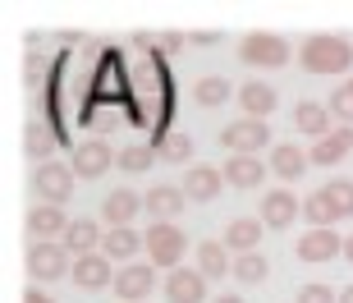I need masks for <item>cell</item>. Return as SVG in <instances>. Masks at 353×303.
I'll use <instances>...</instances> for the list:
<instances>
[{
  "mask_svg": "<svg viewBox=\"0 0 353 303\" xmlns=\"http://www.w3.org/2000/svg\"><path fill=\"white\" fill-rule=\"evenodd\" d=\"M152 147H157L161 161H179V166H188L193 161V138L188 133H161V138H152Z\"/></svg>",
  "mask_w": 353,
  "mask_h": 303,
  "instance_id": "cell-28",
  "label": "cell"
},
{
  "mask_svg": "<svg viewBox=\"0 0 353 303\" xmlns=\"http://www.w3.org/2000/svg\"><path fill=\"white\" fill-rule=\"evenodd\" d=\"M340 303H353V285H344V290H340Z\"/></svg>",
  "mask_w": 353,
  "mask_h": 303,
  "instance_id": "cell-40",
  "label": "cell"
},
{
  "mask_svg": "<svg viewBox=\"0 0 353 303\" xmlns=\"http://www.w3.org/2000/svg\"><path fill=\"white\" fill-rule=\"evenodd\" d=\"M303 221H307V230H335V207H330L326 188H316V193H307L303 198Z\"/></svg>",
  "mask_w": 353,
  "mask_h": 303,
  "instance_id": "cell-27",
  "label": "cell"
},
{
  "mask_svg": "<svg viewBox=\"0 0 353 303\" xmlns=\"http://www.w3.org/2000/svg\"><path fill=\"white\" fill-rule=\"evenodd\" d=\"M138 211H147L143 193H133V188H110L101 198V221L105 230H119V225H133V216Z\"/></svg>",
  "mask_w": 353,
  "mask_h": 303,
  "instance_id": "cell-13",
  "label": "cell"
},
{
  "mask_svg": "<svg viewBox=\"0 0 353 303\" xmlns=\"http://www.w3.org/2000/svg\"><path fill=\"white\" fill-rule=\"evenodd\" d=\"M211 303H243V299H239V294H216Z\"/></svg>",
  "mask_w": 353,
  "mask_h": 303,
  "instance_id": "cell-38",
  "label": "cell"
},
{
  "mask_svg": "<svg viewBox=\"0 0 353 303\" xmlns=\"http://www.w3.org/2000/svg\"><path fill=\"white\" fill-rule=\"evenodd\" d=\"M326 198H330V207H335V216L340 221H349L353 216V179H326Z\"/></svg>",
  "mask_w": 353,
  "mask_h": 303,
  "instance_id": "cell-31",
  "label": "cell"
},
{
  "mask_svg": "<svg viewBox=\"0 0 353 303\" xmlns=\"http://www.w3.org/2000/svg\"><path fill=\"white\" fill-rule=\"evenodd\" d=\"M349 152H353V129H349V124H335L326 138H316V143L307 147L312 166H335V161H344Z\"/></svg>",
  "mask_w": 353,
  "mask_h": 303,
  "instance_id": "cell-21",
  "label": "cell"
},
{
  "mask_svg": "<svg viewBox=\"0 0 353 303\" xmlns=\"http://www.w3.org/2000/svg\"><path fill=\"white\" fill-rule=\"evenodd\" d=\"M221 147L230 157H262V147H271V124L266 119H234L221 129Z\"/></svg>",
  "mask_w": 353,
  "mask_h": 303,
  "instance_id": "cell-4",
  "label": "cell"
},
{
  "mask_svg": "<svg viewBox=\"0 0 353 303\" xmlns=\"http://www.w3.org/2000/svg\"><path fill=\"white\" fill-rule=\"evenodd\" d=\"M147 211H152V221H174L183 207H188V193L179 184H152V193H143Z\"/></svg>",
  "mask_w": 353,
  "mask_h": 303,
  "instance_id": "cell-24",
  "label": "cell"
},
{
  "mask_svg": "<svg viewBox=\"0 0 353 303\" xmlns=\"http://www.w3.org/2000/svg\"><path fill=\"white\" fill-rule=\"evenodd\" d=\"M289 41L280 32H243L239 37V60L248 69H285L289 65Z\"/></svg>",
  "mask_w": 353,
  "mask_h": 303,
  "instance_id": "cell-3",
  "label": "cell"
},
{
  "mask_svg": "<svg viewBox=\"0 0 353 303\" xmlns=\"http://www.w3.org/2000/svg\"><path fill=\"white\" fill-rule=\"evenodd\" d=\"M266 166H271L275 179L294 184V179H303V170L312 166V157H307L299 143H275V147H271V161H266Z\"/></svg>",
  "mask_w": 353,
  "mask_h": 303,
  "instance_id": "cell-19",
  "label": "cell"
},
{
  "mask_svg": "<svg viewBox=\"0 0 353 303\" xmlns=\"http://www.w3.org/2000/svg\"><path fill=\"white\" fill-rule=\"evenodd\" d=\"M188 41H197V46H216L221 32H188Z\"/></svg>",
  "mask_w": 353,
  "mask_h": 303,
  "instance_id": "cell-36",
  "label": "cell"
},
{
  "mask_svg": "<svg viewBox=\"0 0 353 303\" xmlns=\"http://www.w3.org/2000/svg\"><path fill=\"white\" fill-rule=\"evenodd\" d=\"M69 166H74L79 179H101L110 166H119V157H115V147L105 143V138H88V143H79L74 152H69Z\"/></svg>",
  "mask_w": 353,
  "mask_h": 303,
  "instance_id": "cell-7",
  "label": "cell"
},
{
  "mask_svg": "<svg viewBox=\"0 0 353 303\" xmlns=\"http://www.w3.org/2000/svg\"><path fill=\"white\" fill-rule=\"evenodd\" d=\"M299 69H303V74H316V79L349 74V69H353V41L340 37V32H312V37H303Z\"/></svg>",
  "mask_w": 353,
  "mask_h": 303,
  "instance_id": "cell-1",
  "label": "cell"
},
{
  "mask_svg": "<svg viewBox=\"0 0 353 303\" xmlns=\"http://www.w3.org/2000/svg\"><path fill=\"white\" fill-rule=\"evenodd\" d=\"M326 106H330V115H335V124H349V129H353V74L330 92Z\"/></svg>",
  "mask_w": 353,
  "mask_h": 303,
  "instance_id": "cell-32",
  "label": "cell"
},
{
  "mask_svg": "<svg viewBox=\"0 0 353 303\" xmlns=\"http://www.w3.org/2000/svg\"><path fill=\"white\" fill-rule=\"evenodd\" d=\"M239 106H243L248 119H266L275 106H280V92H275L266 79H248V83H239Z\"/></svg>",
  "mask_w": 353,
  "mask_h": 303,
  "instance_id": "cell-17",
  "label": "cell"
},
{
  "mask_svg": "<svg viewBox=\"0 0 353 303\" xmlns=\"http://www.w3.org/2000/svg\"><path fill=\"white\" fill-rule=\"evenodd\" d=\"M147 235V257H152V266H161V271H179L183 266V253H188V235H183L174 221H152V230H143Z\"/></svg>",
  "mask_w": 353,
  "mask_h": 303,
  "instance_id": "cell-2",
  "label": "cell"
},
{
  "mask_svg": "<svg viewBox=\"0 0 353 303\" xmlns=\"http://www.w3.org/2000/svg\"><path fill=\"white\" fill-rule=\"evenodd\" d=\"M197 271L207 280L234 276V253L225 248V239H202V244H197Z\"/></svg>",
  "mask_w": 353,
  "mask_h": 303,
  "instance_id": "cell-22",
  "label": "cell"
},
{
  "mask_svg": "<svg viewBox=\"0 0 353 303\" xmlns=\"http://www.w3.org/2000/svg\"><path fill=\"white\" fill-rule=\"evenodd\" d=\"M23 303H55V299H51V294H41L37 285H32V290H23Z\"/></svg>",
  "mask_w": 353,
  "mask_h": 303,
  "instance_id": "cell-37",
  "label": "cell"
},
{
  "mask_svg": "<svg viewBox=\"0 0 353 303\" xmlns=\"http://www.w3.org/2000/svg\"><path fill=\"white\" fill-rule=\"evenodd\" d=\"M74 166L69 161H46V166H37L32 170V193H37L41 202H55V207H65L69 198H74Z\"/></svg>",
  "mask_w": 353,
  "mask_h": 303,
  "instance_id": "cell-5",
  "label": "cell"
},
{
  "mask_svg": "<svg viewBox=\"0 0 353 303\" xmlns=\"http://www.w3.org/2000/svg\"><path fill=\"white\" fill-rule=\"evenodd\" d=\"M221 170H225V184L230 188H243V193H248V188H262V179L271 175V166H266L262 157H230Z\"/></svg>",
  "mask_w": 353,
  "mask_h": 303,
  "instance_id": "cell-20",
  "label": "cell"
},
{
  "mask_svg": "<svg viewBox=\"0 0 353 303\" xmlns=\"http://www.w3.org/2000/svg\"><path fill=\"white\" fill-rule=\"evenodd\" d=\"M23 147H28V157L37 161V166H46V161H51V152L60 147V133H55L46 119H32V124H28V133H23Z\"/></svg>",
  "mask_w": 353,
  "mask_h": 303,
  "instance_id": "cell-26",
  "label": "cell"
},
{
  "mask_svg": "<svg viewBox=\"0 0 353 303\" xmlns=\"http://www.w3.org/2000/svg\"><path fill=\"white\" fill-rule=\"evenodd\" d=\"M207 285L211 280L197 266H179V271L165 276V299L170 303H207Z\"/></svg>",
  "mask_w": 353,
  "mask_h": 303,
  "instance_id": "cell-15",
  "label": "cell"
},
{
  "mask_svg": "<svg viewBox=\"0 0 353 303\" xmlns=\"http://www.w3.org/2000/svg\"><path fill=\"white\" fill-rule=\"evenodd\" d=\"M101 239H105V230L92 216H79V221L69 225V235H65V248L74 253V257H88V253H101Z\"/></svg>",
  "mask_w": 353,
  "mask_h": 303,
  "instance_id": "cell-25",
  "label": "cell"
},
{
  "mask_svg": "<svg viewBox=\"0 0 353 303\" xmlns=\"http://www.w3.org/2000/svg\"><path fill=\"white\" fill-rule=\"evenodd\" d=\"M262 225L266 230H289V225L303 216V202L289 193V188H271V193H262Z\"/></svg>",
  "mask_w": 353,
  "mask_h": 303,
  "instance_id": "cell-12",
  "label": "cell"
},
{
  "mask_svg": "<svg viewBox=\"0 0 353 303\" xmlns=\"http://www.w3.org/2000/svg\"><path fill=\"white\" fill-rule=\"evenodd\" d=\"M157 46H165V51H179V46H188V37H183V32H157Z\"/></svg>",
  "mask_w": 353,
  "mask_h": 303,
  "instance_id": "cell-35",
  "label": "cell"
},
{
  "mask_svg": "<svg viewBox=\"0 0 353 303\" xmlns=\"http://www.w3.org/2000/svg\"><path fill=\"white\" fill-rule=\"evenodd\" d=\"M69 216L65 207H55V202H37V207L28 211V235H32V244H65L69 235Z\"/></svg>",
  "mask_w": 353,
  "mask_h": 303,
  "instance_id": "cell-8",
  "label": "cell"
},
{
  "mask_svg": "<svg viewBox=\"0 0 353 303\" xmlns=\"http://www.w3.org/2000/svg\"><path fill=\"white\" fill-rule=\"evenodd\" d=\"M152 290H157V271H152V262H129L124 271H115V299L147 303Z\"/></svg>",
  "mask_w": 353,
  "mask_h": 303,
  "instance_id": "cell-10",
  "label": "cell"
},
{
  "mask_svg": "<svg viewBox=\"0 0 353 303\" xmlns=\"http://www.w3.org/2000/svg\"><path fill=\"white\" fill-rule=\"evenodd\" d=\"M183 193H188V202H216L221 198V188H225V170L221 166H188V175H183Z\"/></svg>",
  "mask_w": 353,
  "mask_h": 303,
  "instance_id": "cell-14",
  "label": "cell"
},
{
  "mask_svg": "<svg viewBox=\"0 0 353 303\" xmlns=\"http://www.w3.org/2000/svg\"><path fill=\"white\" fill-rule=\"evenodd\" d=\"M294 303H340V294L330 290V285H321V280H307V285H299V299Z\"/></svg>",
  "mask_w": 353,
  "mask_h": 303,
  "instance_id": "cell-34",
  "label": "cell"
},
{
  "mask_svg": "<svg viewBox=\"0 0 353 303\" xmlns=\"http://www.w3.org/2000/svg\"><path fill=\"white\" fill-rule=\"evenodd\" d=\"M101 253L110 257V262H124L129 266L138 253H147V235H138L133 225H119V230H105L101 239Z\"/></svg>",
  "mask_w": 353,
  "mask_h": 303,
  "instance_id": "cell-18",
  "label": "cell"
},
{
  "mask_svg": "<svg viewBox=\"0 0 353 303\" xmlns=\"http://www.w3.org/2000/svg\"><path fill=\"white\" fill-rule=\"evenodd\" d=\"M344 253V235H335V230H307V235H299V244H294V257L307 266H321V262H335Z\"/></svg>",
  "mask_w": 353,
  "mask_h": 303,
  "instance_id": "cell-9",
  "label": "cell"
},
{
  "mask_svg": "<svg viewBox=\"0 0 353 303\" xmlns=\"http://www.w3.org/2000/svg\"><path fill=\"white\" fill-rule=\"evenodd\" d=\"M266 276H271L266 253H243V257H234V280H243V285H262Z\"/></svg>",
  "mask_w": 353,
  "mask_h": 303,
  "instance_id": "cell-30",
  "label": "cell"
},
{
  "mask_svg": "<svg viewBox=\"0 0 353 303\" xmlns=\"http://www.w3.org/2000/svg\"><path fill=\"white\" fill-rule=\"evenodd\" d=\"M294 129L307 133V138H326L330 129H335V115H330V106L326 101H299L294 106Z\"/></svg>",
  "mask_w": 353,
  "mask_h": 303,
  "instance_id": "cell-23",
  "label": "cell"
},
{
  "mask_svg": "<svg viewBox=\"0 0 353 303\" xmlns=\"http://www.w3.org/2000/svg\"><path fill=\"white\" fill-rule=\"evenodd\" d=\"M230 92H234V83L221 79V74H207V79L193 83V101L197 106H225V101H230Z\"/></svg>",
  "mask_w": 353,
  "mask_h": 303,
  "instance_id": "cell-29",
  "label": "cell"
},
{
  "mask_svg": "<svg viewBox=\"0 0 353 303\" xmlns=\"http://www.w3.org/2000/svg\"><path fill=\"white\" fill-rule=\"evenodd\" d=\"M28 276L41 280V285H51L60 276H74V253L65 244H32L28 248Z\"/></svg>",
  "mask_w": 353,
  "mask_h": 303,
  "instance_id": "cell-6",
  "label": "cell"
},
{
  "mask_svg": "<svg viewBox=\"0 0 353 303\" xmlns=\"http://www.w3.org/2000/svg\"><path fill=\"white\" fill-rule=\"evenodd\" d=\"M344 257L353 262V235H344Z\"/></svg>",
  "mask_w": 353,
  "mask_h": 303,
  "instance_id": "cell-39",
  "label": "cell"
},
{
  "mask_svg": "<svg viewBox=\"0 0 353 303\" xmlns=\"http://www.w3.org/2000/svg\"><path fill=\"white\" fill-rule=\"evenodd\" d=\"M152 161H157V147H152V143H133V147H124V152H119V170L143 175Z\"/></svg>",
  "mask_w": 353,
  "mask_h": 303,
  "instance_id": "cell-33",
  "label": "cell"
},
{
  "mask_svg": "<svg viewBox=\"0 0 353 303\" xmlns=\"http://www.w3.org/2000/svg\"><path fill=\"white\" fill-rule=\"evenodd\" d=\"M74 285L88 294L97 290H110L115 285V262L105 253H88V257H74Z\"/></svg>",
  "mask_w": 353,
  "mask_h": 303,
  "instance_id": "cell-11",
  "label": "cell"
},
{
  "mask_svg": "<svg viewBox=\"0 0 353 303\" xmlns=\"http://www.w3.org/2000/svg\"><path fill=\"white\" fill-rule=\"evenodd\" d=\"M262 216H234V221L225 225V248L243 257V253H262Z\"/></svg>",
  "mask_w": 353,
  "mask_h": 303,
  "instance_id": "cell-16",
  "label": "cell"
}]
</instances>
